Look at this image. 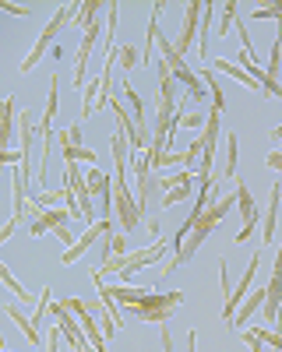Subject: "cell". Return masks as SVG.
Wrapping results in <instances>:
<instances>
[{
    "label": "cell",
    "instance_id": "obj_1",
    "mask_svg": "<svg viewBox=\"0 0 282 352\" xmlns=\"http://www.w3.org/2000/svg\"><path fill=\"white\" fill-rule=\"evenodd\" d=\"M184 303V292H145L138 303H127L134 317H141V324H166L169 314Z\"/></svg>",
    "mask_w": 282,
    "mask_h": 352
},
{
    "label": "cell",
    "instance_id": "obj_2",
    "mask_svg": "<svg viewBox=\"0 0 282 352\" xmlns=\"http://www.w3.org/2000/svg\"><path fill=\"white\" fill-rule=\"evenodd\" d=\"M109 190H113V208H117L113 215L120 219L124 232H131V229H138L141 222H145V215H141L134 194L127 190V180H117V176H113V180H109Z\"/></svg>",
    "mask_w": 282,
    "mask_h": 352
},
{
    "label": "cell",
    "instance_id": "obj_3",
    "mask_svg": "<svg viewBox=\"0 0 282 352\" xmlns=\"http://www.w3.org/2000/svg\"><path fill=\"white\" fill-rule=\"evenodd\" d=\"M64 180H67V190H71V194H74V201H78V219H85V226H92V222H96V204H92L89 187H85V176H81L78 162H67Z\"/></svg>",
    "mask_w": 282,
    "mask_h": 352
},
{
    "label": "cell",
    "instance_id": "obj_4",
    "mask_svg": "<svg viewBox=\"0 0 282 352\" xmlns=\"http://www.w3.org/2000/svg\"><path fill=\"white\" fill-rule=\"evenodd\" d=\"M109 229H113V222H109V219H99V222H92L89 229H85V236H78V240H74V243H71V247L61 254V264H74V261H81V257H85V250H89L96 240H102Z\"/></svg>",
    "mask_w": 282,
    "mask_h": 352
},
{
    "label": "cell",
    "instance_id": "obj_5",
    "mask_svg": "<svg viewBox=\"0 0 282 352\" xmlns=\"http://www.w3.org/2000/svg\"><path fill=\"white\" fill-rule=\"evenodd\" d=\"M261 268V250H254V257L247 261V272H243V278L237 282V289L230 292V300H226V307H222V320H226V328H230V320H233V314H237V307L243 303V296H247V289H250V282H254V272Z\"/></svg>",
    "mask_w": 282,
    "mask_h": 352
},
{
    "label": "cell",
    "instance_id": "obj_6",
    "mask_svg": "<svg viewBox=\"0 0 282 352\" xmlns=\"http://www.w3.org/2000/svg\"><path fill=\"white\" fill-rule=\"evenodd\" d=\"M237 208H240L243 229H240V236H237L233 243H247V240H250V232H254V226L261 222V212H258V204H254V197H250L247 184H240V187H237Z\"/></svg>",
    "mask_w": 282,
    "mask_h": 352
},
{
    "label": "cell",
    "instance_id": "obj_7",
    "mask_svg": "<svg viewBox=\"0 0 282 352\" xmlns=\"http://www.w3.org/2000/svg\"><path fill=\"white\" fill-rule=\"evenodd\" d=\"M279 285H282V254L275 257V268H272V278H268V285H265V303H261V310H265V324L275 331V320H279Z\"/></svg>",
    "mask_w": 282,
    "mask_h": 352
},
{
    "label": "cell",
    "instance_id": "obj_8",
    "mask_svg": "<svg viewBox=\"0 0 282 352\" xmlns=\"http://www.w3.org/2000/svg\"><path fill=\"white\" fill-rule=\"evenodd\" d=\"M197 21H202V4H197V0H191V4L184 8V25H180V36H177V43H173V53H177V56H184V53L194 46Z\"/></svg>",
    "mask_w": 282,
    "mask_h": 352
},
{
    "label": "cell",
    "instance_id": "obj_9",
    "mask_svg": "<svg viewBox=\"0 0 282 352\" xmlns=\"http://www.w3.org/2000/svg\"><path fill=\"white\" fill-rule=\"evenodd\" d=\"M162 254H166V240H155L149 250L127 254V257H124V268H120V278H131L138 268H145V264H155V261H162Z\"/></svg>",
    "mask_w": 282,
    "mask_h": 352
},
{
    "label": "cell",
    "instance_id": "obj_10",
    "mask_svg": "<svg viewBox=\"0 0 282 352\" xmlns=\"http://www.w3.org/2000/svg\"><path fill=\"white\" fill-rule=\"evenodd\" d=\"M14 134H18V109H14V96H8L0 99V152H8Z\"/></svg>",
    "mask_w": 282,
    "mask_h": 352
},
{
    "label": "cell",
    "instance_id": "obj_11",
    "mask_svg": "<svg viewBox=\"0 0 282 352\" xmlns=\"http://www.w3.org/2000/svg\"><path fill=\"white\" fill-rule=\"evenodd\" d=\"M109 155H113V166H117V180H127L131 144H127V134L120 127H113V134H109Z\"/></svg>",
    "mask_w": 282,
    "mask_h": 352
},
{
    "label": "cell",
    "instance_id": "obj_12",
    "mask_svg": "<svg viewBox=\"0 0 282 352\" xmlns=\"http://www.w3.org/2000/svg\"><path fill=\"white\" fill-rule=\"evenodd\" d=\"M99 36H102V28H99V21L85 32V43L78 46V67H74V88H81L85 85V67H89V56H92V50H96V43H99Z\"/></svg>",
    "mask_w": 282,
    "mask_h": 352
},
{
    "label": "cell",
    "instance_id": "obj_13",
    "mask_svg": "<svg viewBox=\"0 0 282 352\" xmlns=\"http://www.w3.org/2000/svg\"><path fill=\"white\" fill-rule=\"evenodd\" d=\"M279 194H282V184H272L268 190V208H265V222H261V243L272 247L275 243V219H279Z\"/></svg>",
    "mask_w": 282,
    "mask_h": 352
},
{
    "label": "cell",
    "instance_id": "obj_14",
    "mask_svg": "<svg viewBox=\"0 0 282 352\" xmlns=\"http://www.w3.org/2000/svg\"><path fill=\"white\" fill-rule=\"evenodd\" d=\"M4 314H8V317L14 320V324H18V331H21V335L28 338V345H32L36 352H43V345H46V338L39 335V328L32 324V320H28V317H25V314H21L18 307H4Z\"/></svg>",
    "mask_w": 282,
    "mask_h": 352
},
{
    "label": "cell",
    "instance_id": "obj_15",
    "mask_svg": "<svg viewBox=\"0 0 282 352\" xmlns=\"http://www.w3.org/2000/svg\"><path fill=\"white\" fill-rule=\"evenodd\" d=\"M208 71H212V74H226V78H237L240 85L254 88V92H261V85L254 81L250 74H243V71H240L237 64H230V60H226V56H222V60H208ZM261 96H265V92H261ZM265 99H268V96H265Z\"/></svg>",
    "mask_w": 282,
    "mask_h": 352
},
{
    "label": "cell",
    "instance_id": "obj_16",
    "mask_svg": "<svg viewBox=\"0 0 282 352\" xmlns=\"http://www.w3.org/2000/svg\"><path fill=\"white\" fill-rule=\"evenodd\" d=\"M74 11H78V4H61V8H56V14L50 18V25L43 28V36H39V39H43V43H53V36L61 32L67 21H74Z\"/></svg>",
    "mask_w": 282,
    "mask_h": 352
},
{
    "label": "cell",
    "instance_id": "obj_17",
    "mask_svg": "<svg viewBox=\"0 0 282 352\" xmlns=\"http://www.w3.org/2000/svg\"><path fill=\"white\" fill-rule=\"evenodd\" d=\"M237 152H240V138L233 131H226V166L219 169L215 180H233L237 176Z\"/></svg>",
    "mask_w": 282,
    "mask_h": 352
},
{
    "label": "cell",
    "instance_id": "obj_18",
    "mask_svg": "<svg viewBox=\"0 0 282 352\" xmlns=\"http://www.w3.org/2000/svg\"><path fill=\"white\" fill-rule=\"evenodd\" d=\"M99 92H102V78H96V81L85 85V92H81V113H78V124H85V120H89V116L96 113Z\"/></svg>",
    "mask_w": 282,
    "mask_h": 352
},
{
    "label": "cell",
    "instance_id": "obj_19",
    "mask_svg": "<svg viewBox=\"0 0 282 352\" xmlns=\"http://www.w3.org/2000/svg\"><path fill=\"white\" fill-rule=\"evenodd\" d=\"M99 11H106V4H99V0H89V4H78V11H74V25L81 28V32H89V28L96 25V18H99Z\"/></svg>",
    "mask_w": 282,
    "mask_h": 352
},
{
    "label": "cell",
    "instance_id": "obj_20",
    "mask_svg": "<svg viewBox=\"0 0 282 352\" xmlns=\"http://www.w3.org/2000/svg\"><path fill=\"white\" fill-rule=\"evenodd\" d=\"M212 21H215V4H202V39H197V53L208 60V36H212Z\"/></svg>",
    "mask_w": 282,
    "mask_h": 352
},
{
    "label": "cell",
    "instance_id": "obj_21",
    "mask_svg": "<svg viewBox=\"0 0 282 352\" xmlns=\"http://www.w3.org/2000/svg\"><path fill=\"white\" fill-rule=\"evenodd\" d=\"M0 285H8V289L14 292V296H18L21 303H28V307L36 303V296H28V289H21V285H18V278L8 272V264H4V261H0Z\"/></svg>",
    "mask_w": 282,
    "mask_h": 352
},
{
    "label": "cell",
    "instance_id": "obj_22",
    "mask_svg": "<svg viewBox=\"0 0 282 352\" xmlns=\"http://www.w3.org/2000/svg\"><path fill=\"white\" fill-rule=\"evenodd\" d=\"M46 53H50V43H43V39H39V43H36V50L28 53V56H25L21 64H18V74H32V71H36V64L43 60Z\"/></svg>",
    "mask_w": 282,
    "mask_h": 352
},
{
    "label": "cell",
    "instance_id": "obj_23",
    "mask_svg": "<svg viewBox=\"0 0 282 352\" xmlns=\"http://www.w3.org/2000/svg\"><path fill=\"white\" fill-rule=\"evenodd\" d=\"M32 204L36 208H53V204H67V187L64 190H43V194H32Z\"/></svg>",
    "mask_w": 282,
    "mask_h": 352
},
{
    "label": "cell",
    "instance_id": "obj_24",
    "mask_svg": "<svg viewBox=\"0 0 282 352\" xmlns=\"http://www.w3.org/2000/svg\"><path fill=\"white\" fill-rule=\"evenodd\" d=\"M194 194V184H180V187H169V190H162V208H169V204H180V201H187Z\"/></svg>",
    "mask_w": 282,
    "mask_h": 352
},
{
    "label": "cell",
    "instance_id": "obj_25",
    "mask_svg": "<svg viewBox=\"0 0 282 352\" xmlns=\"http://www.w3.org/2000/svg\"><path fill=\"white\" fill-rule=\"evenodd\" d=\"M117 64H120L124 74H131L134 64H138V46H117Z\"/></svg>",
    "mask_w": 282,
    "mask_h": 352
},
{
    "label": "cell",
    "instance_id": "obj_26",
    "mask_svg": "<svg viewBox=\"0 0 282 352\" xmlns=\"http://www.w3.org/2000/svg\"><path fill=\"white\" fill-rule=\"evenodd\" d=\"M237 21V0H226L222 4V14H219V36H226Z\"/></svg>",
    "mask_w": 282,
    "mask_h": 352
},
{
    "label": "cell",
    "instance_id": "obj_27",
    "mask_svg": "<svg viewBox=\"0 0 282 352\" xmlns=\"http://www.w3.org/2000/svg\"><path fill=\"white\" fill-rule=\"evenodd\" d=\"M180 127H191V131H202L205 127V113L197 109V113H187L184 120H180Z\"/></svg>",
    "mask_w": 282,
    "mask_h": 352
},
{
    "label": "cell",
    "instance_id": "obj_28",
    "mask_svg": "<svg viewBox=\"0 0 282 352\" xmlns=\"http://www.w3.org/2000/svg\"><path fill=\"white\" fill-rule=\"evenodd\" d=\"M254 21H265V18H282V11L275 8V4H268V8H254V14H250Z\"/></svg>",
    "mask_w": 282,
    "mask_h": 352
},
{
    "label": "cell",
    "instance_id": "obj_29",
    "mask_svg": "<svg viewBox=\"0 0 282 352\" xmlns=\"http://www.w3.org/2000/svg\"><path fill=\"white\" fill-rule=\"evenodd\" d=\"M0 11H8V14H14V18H28V14H32L28 8H21V4H8V0H0Z\"/></svg>",
    "mask_w": 282,
    "mask_h": 352
},
{
    "label": "cell",
    "instance_id": "obj_30",
    "mask_svg": "<svg viewBox=\"0 0 282 352\" xmlns=\"http://www.w3.org/2000/svg\"><path fill=\"white\" fill-rule=\"evenodd\" d=\"M18 226H21V222H18V219H8V222H4V226H0V243H8V240H11V236H14V229H18Z\"/></svg>",
    "mask_w": 282,
    "mask_h": 352
},
{
    "label": "cell",
    "instance_id": "obj_31",
    "mask_svg": "<svg viewBox=\"0 0 282 352\" xmlns=\"http://www.w3.org/2000/svg\"><path fill=\"white\" fill-rule=\"evenodd\" d=\"M56 342H61V328L53 324V328L46 331V345H43V352H56Z\"/></svg>",
    "mask_w": 282,
    "mask_h": 352
},
{
    "label": "cell",
    "instance_id": "obj_32",
    "mask_svg": "<svg viewBox=\"0 0 282 352\" xmlns=\"http://www.w3.org/2000/svg\"><path fill=\"white\" fill-rule=\"evenodd\" d=\"M265 166H268V169H275V173H279V169H282V152H279V148H272V152H268V155H265Z\"/></svg>",
    "mask_w": 282,
    "mask_h": 352
},
{
    "label": "cell",
    "instance_id": "obj_33",
    "mask_svg": "<svg viewBox=\"0 0 282 352\" xmlns=\"http://www.w3.org/2000/svg\"><path fill=\"white\" fill-rule=\"evenodd\" d=\"M28 236H32V240H39V236H46V226H43L39 219H32V222H28Z\"/></svg>",
    "mask_w": 282,
    "mask_h": 352
},
{
    "label": "cell",
    "instance_id": "obj_34",
    "mask_svg": "<svg viewBox=\"0 0 282 352\" xmlns=\"http://www.w3.org/2000/svg\"><path fill=\"white\" fill-rule=\"evenodd\" d=\"M53 232H56V240H61L64 247H71V243L78 240V236H71V229H67V226H61V229H53Z\"/></svg>",
    "mask_w": 282,
    "mask_h": 352
},
{
    "label": "cell",
    "instance_id": "obj_35",
    "mask_svg": "<svg viewBox=\"0 0 282 352\" xmlns=\"http://www.w3.org/2000/svg\"><path fill=\"white\" fill-rule=\"evenodd\" d=\"M149 232H152V240H162V226H159V219H149Z\"/></svg>",
    "mask_w": 282,
    "mask_h": 352
},
{
    "label": "cell",
    "instance_id": "obj_36",
    "mask_svg": "<svg viewBox=\"0 0 282 352\" xmlns=\"http://www.w3.org/2000/svg\"><path fill=\"white\" fill-rule=\"evenodd\" d=\"M187 352H197V331H187Z\"/></svg>",
    "mask_w": 282,
    "mask_h": 352
}]
</instances>
